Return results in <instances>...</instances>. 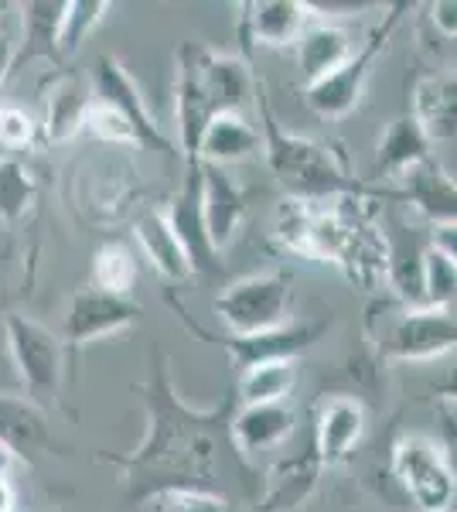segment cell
<instances>
[{
  "label": "cell",
  "mask_w": 457,
  "mask_h": 512,
  "mask_svg": "<svg viewBox=\"0 0 457 512\" xmlns=\"http://www.w3.org/2000/svg\"><path fill=\"white\" fill-rule=\"evenodd\" d=\"M147 434L130 454L110 458L120 465L123 499L144 506L147 499L174 489L222 492V465L232 448L229 424L239 400L229 390L212 407H188L171 379L168 355L151 352V376L144 383ZM239 454V451H236Z\"/></svg>",
  "instance_id": "cell-1"
},
{
  "label": "cell",
  "mask_w": 457,
  "mask_h": 512,
  "mask_svg": "<svg viewBox=\"0 0 457 512\" xmlns=\"http://www.w3.org/2000/svg\"><path fill=\"white\" fill-rule=\"evenodd\" d=\"M256 106L263 117V154H267V168L273 171L277 185L284 188L290 202H311V205H331L345 202V198H379L393 195L389 188H369L348 171L342 154L331 144H321L314 137L290 134L280 127V120L273 117L267 93L263 86H256ZM396 198V195H393Z\"/></svg>",
  "instance_id": "cell-2"
},
{
  "label": "cell",
  "mask_w": 457,
  "mask_h": 512,
  "mask_svg": "<svg viewBox=\"0 0 457 512\" xmlns=\"http://www.w3.org/2000/svg\"><path fill=\"white\" fill-rule=\"evenodd\" d=\"M403 11H410V4L386 7V18L369 31L365 45L355 48L352 59H348L342 69L331 72V76H324L321 82H314V86L304 89V103L314 117L318 120H345L348 113L359 110L365 86H369V76H372V65H376L379 55L386 52L393 31L400 28Z\"/></svg>",
  "instance_id": "cell-3"
},
{
  "label": "cell",
  "mask_w": 457,
  "mask_h": 512,
  "mask_svg": "<svg viewBox=\"0 0 457 512\" xmlns=\"http://www.w3.org/2000/svg\"><path fill=\"white\" fill-rule=\"evenodd\" d=\"M294 304V277L287 270H267V274L239 277L215 297L212 311L229 335H260L290 321Z\"/></svg>",
  "instance_id": "cell-4"
},
{
  "label": "cell",
  "mask_w": 457,
  "mask_h": 512,
  "mask_svg": "<svg viewBox=\"0 0 457 512\" xmlns=\"http://www.w3.org/2000/svg\"><path fill=\"white\" fill-rule=\"evenodd\" d=\"M89 93H93L96 103L110 106L116 117L127 123L130 134L137 140V147L178 158V144H174V140L164 134L161 123L154 120L151 106H147L144 93H140V86L116 55H99L96 59L93 79H89Z\"/></svg>",
  "instance_id": "cell-5"
},
{
  "label": "cell",
  "mask_w": 457,
  "mask_h": 512,
  "mask_svg": "<svg viewBox=\"0 0 457 512\" xmlns=\"http://www.w3.org/2000/svg\"><path fill=\"white\" fill-rule=\"evenodd\" d=\"M389 468H393V478L420 512L454 509L457 482L437 441H430L423 434H403L393 444Z\"/></svg>",
  "instance_id": "cell-6"
},
{
  "label": "cell",
  "mask_w": 457,
  "mask_h": 512,
  "mask_svg": "<svg viewBox=\"0 0 457 512\" xmlns=\"http://www.w3.org/2000/svg\"><path fill=\"white\" fill-rule=\"evenodd\" d=\"M457 349V311L403 308L379 335V352L393 362H430Z\"/></svg>",
  "instance_id": "cell-7"
},
{
  "label": "cell",
  "mask_w": 457,
  "mask_h": 512,
  "mask_svg": "<svg viewBox=\"0 0 457 512\" xmlns=\"http://www.w3.org/2000/svg\"><path fill=\"white\" fill-rule=\"evenodd\" d=\"M4 338L31 400L38 403L55 396L58 386H62V338L48 332L41 321L24 315L4 318Z\"/></svg>",
  "instance_id": "cell-8"
},
{
  "label": "cell",
  "mask_w": 457,
  "mask_h": 512,
  "mask_svg": "<svg viewBox=\"0 0 457 512\" xmlns=\"http://www.w3.org/2000/svg\"><path fill=\"white\" fill-rule=\"evenodd\" d=\"M140 318H144V304H137L134 297L106 294L89 284L72 294L69 311H65V325H62V345L79 352V349H86V345L99 342V338L120 335V332H127V328L140 325Z\"/></svg>",
  "instance_id": "cell-9"
},
{
  "label": "cell",
  "mask_w": 457,
  "mask_h": 512,
  "mask_svg": "<svg viewBox=\"0 0 457 512\" xmlns=\"http://www.w3.org/2000/svg\"><path fill=\"white\" fill-rule=\"evenodd\" d=\"M164 216H168L178 243L185 246L195 277L219 274L222 256L215 253L209 229H205V212H202V161H185V178H181L178 192H174Z\"/></svg>",
  "instance_id": "cell-10"
},
{
  "label": "cell",
  "mask_w": 457,
  "mask_h": 512,
  "mask_svg": "<svg viewBox=\"0 0 457 512\" xmlns=\"http://www.w3.org/2000/svg\"><path fill=\"white\" fill-rule=\"evenodd\" d=\"M212 120L215 113L198 79V41H181L174 69V144L185 161H198V144Z\"/></svg>",
  "instance_id": "cell-11"
},
{
  "label": "cell",
  "mask_w": 457,
  "mask_h": 512,
  "mask_svg": "<svg viewBox=\"0 0 457 512\" xmlns=\"http://www.w3.org/2000/svg\"><path fill=\"white\" fill-rule=\"evenodd\" d=\"M236 11L246 52L297 45L304 28L314 21L307 0H249V4H236Z\"/></svg>",
  "instance_id": "cell-12"
},
{
  "label": "cell",
  "mask_w": 457,
  "mask_h": 512,
  "mask_svg": "<svg viewBox=\"0 0 457 512\" xmlns=\"http://www.w3.org/2000/svg\"><path fill=\"white\" fill-rule=\"evenodd\" d=\"M365 434V407L359 396L335 393L318 407L311 431V448L318 454L321 468H338L355 454Z\"/></svg>",
  "instance_id": "cell-13"
},
{
  "label": "cell",
  "mask_w": 457,
  "mask_h": 512,
  "mask_svg": "<svg viewBox=\"0 0 457 512\" xmlns=\"http://www.w3.org/2000/svg\"><path fill=\"white\" fill-rule=\"evenodd\" d=\"M331 321L324 318H304V321H287V325L273 328V332H260V335H226L222 338V349L229 352L232 366L243 373L249 366H260V362H273V359H297L304 349H311L318 338L328 332Z\"/></svg>",
  "instance_id": "cell-14"
},
{
  "label": "cell",
  "mask_w": 457,
  "mask_h": 512,
  "mask_svg": "<svg viewBox=\"0 0 457 512\" xmlns=\"http://www.w3.org/2000/svg\"><path fill=\"white\" fill-rule=\"evenodd\" d=\"M198 79H202L205 99H209L212 113H243L256 99V82L249 65L239 55L215 52V48L198 41Z\"/></svg>",
  "instance_id": "cell-15"
},
{
  "label": "cell",
  "mask_w": 457,
  "mask_h": 512,
  "mask_svg": "<svg viewBox=\"0 0 457 512\" xmlns=\"http://www.w3.org/2000/svg\"><path fill=\"white\" fill-rule=\"evenodd\" d=\"M202 212H205V229L215 246V253H226L232 239L239 236L249 212L246 192L239 188V181L229 175L226 168L215 164H202Z\"/></svg>",
  "instance_id": "cell-16"
},
{
  "label": "cell",
  "mask_w": 457,
  "mask_h": 512,
  "mask_svg": "<svg viewBox=\"0 0 457 512\" xmlns=\"http://www.w3.org/2000/svg\"><path fill=\"white\" fill-rule=\"evenodd\" d=\"M396 198L413 205L420 219H427L430 226H457V181L451 171L444 168L437 158L420 161L417 168H410L400 178V192Z\"/></svg>",
  "instance_id": "cell-17"
},
{
  "label": "cell",
  "mask_w": 457,
  "mask_h": 512,
  "mask_svg": "<svg viewBox=\"0 0 457 512\" xmlns=\"http://www.w3.org/2000/svg\"><path fill=\"white\" fill-rule=\"evenodd\" d=\"M410 117L430 137V144L457 140V76L430 72L413 82L410 93Z\"/></svg>",
  "instance_id": "cell-18"
},
{
  "label": "cell",
  "mask_w": 457,
  "mask_h": 512,
  "mask_svg": "<svg viewBox=\"0 0 457 512\" xmlns=\"http://www.w3.org/2000/svg\"><path fill=\"white\" fill-rule=\"evenodd\" d=\"M297 431V414L287 403H253V407H236L229 424L232 448L239 458L256 451L280 448L290 434Z\"/></svg>",
  "instance_id": "cell-19"
},
{
  "label": "cell",
  "mask_w": 457,
  "mask_h": 512,
  "mask_svg": "<svg viewBox=\"0 0 457 512\" xmlns=\"http://www.w3.org/2000/svg\"><path fill=\"white\" fill-rule=\"evenodd\" d=\"M0 448L11 458H35L52 448V427L31 396L0 393Z\"/></svg>",
  "instance_id": "cell-20"
},
{
  "label": "cell",
  "mask_w": 457,
  "mask_h": 512,
  "mask_svg": "<svg viewBox=\"0 0 457 512\" xmlns=\"http://www.w3.org/2000/svg\"><path fill=\"white\" fill-rule=\"evenodd\" d=\"M134 236L140 243V253H144V260L154 267V274L164 280V284L171 287H181L188 284L191 277H195V270H191L188 263V253L185 246L178 243V236H174L168 216H164L161 209H147L144 216L137 219L134 226Z\"/></svg>",
  "instance_id": "cell-21"
},
{
  "label": "cell",
  "mask_w": 457,
  "mask_h": 512,
  "mask_svg": "<svg viewBox=\"0 0 457 512\" xmlns=\"http://www.w3.org/2000/svg\"><path fill=\"white\" fill-rule=\"evenodd\" d=\"M355 55V41L352 35L335 21H311L304 28V35L297 38V69H301L304 89L321 82L324 76H331L335 69Z\"/></svg>",
  "instance_id": "cell-22"
},
{
  "label": "cell",
  "mask_w": 457,
  "mask_h": 512,
  "mask_svg": "<svg viewBox=\"0 0 457 512\" xmlns=\"http://www.w3.org/2000/svg\"><path fill=\"white\" fill-rule=\"evenodd\" d=\"M321 472L324 468L314 448L273 465L263 478V512H297L318 489Z\"/></svg>",
  "instance_id": "cell-23"
},
{
  "label": "cell",
  "mask_w": 457,
  "mask_h": 512,
  "mask_svg": "<svg viewBox=\"0 0 457 512\" xmlns=\"http://www.w3.org/2000/svg\"><path fill=\"white\" fill-rule=\"evenodd\" d=\"M69 0H31L21 4V48H14V69H24L28 62H52L62 65L58 52V35H62V18Z\"/></svg>",
  "instance_id": "cell-24"
},
{
  "label": "cell",
  "mask_w": 457,
  "mask_h": 512,
  "mask_svg": "<svg viewBox=\"0 0 457 512\" xmlns=\"http://www.w3.org/2000/svg\"><path fill=\"white\" fill-rule=\"evenodd\" d=\"M430 137L420 130V123L403 113V117L389 120L386 130H382L379 144H376V161H372V175L376 178H389L400 181L406 171L417 168L420 161L434 158L430 154Z\"/></svg>",
  "instance_id": "cell-25"
},
{
  "label": "cell",
  "mask_w": 457,
  "mask_h": 512,
  "mask_svg": "<svg viewBox=\"0 0 457 512\" xmlns=\"http://www.w3.org/2000/svg\"><path fill=\"white\" fill-rule=\"evenodd\" d=\"M256 151H263L260 130H256L243 113H222V117H215L209 127H205L202 144H198V161L226 168V164L253 158Z\"/></svg>",
  "instance_id": "cell-26"
},
{
  "label": "cell",
  "mask_w": 457,
  "mask_h": 512,
  "mask_svg": "<svg viewBox=\"0 0 457 512\" xmlns=\"http://www.w3.org/2000/svg\"><path fill=\"white\" fill-rule=\"evenodd\" d=\"M93 93L76 79L65 76L55 82V89L45 99V120H41V137L48 144H72L86 130Z\"/></svg>",
  "instance_id": "cell-27"
},
{
  "label": "cell",
  "mask_w": 457,
  "mask_h": 512,
  "mask_svg": "<svg viewBox=\"0 0 457 512\" xmlns=\"http://www.w3.org/2000/svg\"><path fill=\"white\" fill-rule=\"evenodd\" d=\"M297 379H301V373H297L294 359L260 362V366H249L239 373L236 400H239V407H253V403H287Z\"/></svg>",
  "instance_id": "cell-28"
},
{
  "label": "cell",
  "mask_w": 457,
  "mask_h": 512,
  "mask_svg": "<svg viewBox=\"0 0 457 512\" xmlns=\"http://www.w3.org/2000/svg\"><path fill=\"white\" fill-rule=\"evenodd\" d=\"M137 253L123 243H106L99 246L93 256V287L106 294H123L130 297L137 287Z\"/></svg>",
  "instance_id": "cell-29"
},
{
  "label": "cell",
  "mask_w": 457,
  "mask_h": 512,
  "mask_svg": "<svg viewBox=\"0 0 457 512\" xmlns=\"http://www.w3.org/2000/svg\"><path fill=\"white\" fill-rule=\"evenodd\" d=\"M38 198V181L18 158H0V222L14 226L31 212Z\"/></svg>",
  "instance_id": "cell-30"
},
{
  "label": "cell",
  "mask_w": 457,
  "mask_h": 512,
  "mask_svg": "<svg viewBox=\"0 0 457 512\" xmlns=\"http://www.w3.org/2000/svg\"><path fill=\"white\" fill-rule=\"evenodd\" d=\"M113 14L110 0H69L65 4V18H62V35H58V52H62V62L72 59L86 38Z\"/></svg>",
  "instance_id": "cell-31"
},
{
  "label": "cell",
  "mask_w": 457,
  "mask_h": 512,
  "mask_svg": "<svg viewBox=\"0 0 457 512\" xmlns=\"http://www.w3.org/2000/svg\"><path fill=\"white\" fill-rule=\"evenodd\" d=\"M423 304L457 311V267L430 243L423 250Z\"/></svg>",
  "instance_id": "cell-32"
},
{
  "label": "cell",
  "mask_w": 457,
  "mask_h": 512,
  "mask_svg": "<svg viewBox=\"0 0 457 512\" xmlns=\"http://www.w3.org/2000/svg\"><path fill=\"white\" fill-rule=\"evenodd\" d=\"M144 512H236V509H232V502L226 495L174 489V492H161V495H154V499H147Z\"/></svg>",
  "instance_id": "cell-33"
},
{
  "label": "cell",
  "mask_w": 457,
  "mask_h": 512,
  "mask_svg": "<svg viewBox=\"0 0 457 512\" xmlns=\"http://www.w3.org/2000/svg\"><path fill=\"white\" fill-rule=\"evenodd\" d=\"M41 137V123L21 106H0V147L24 151Z\"/></svg>",
  "instance_id": "cell-34"
},
{
  "label": "cell",
  "mask_w": 457,
  "mask_h": 512,
  "mask_svg": "<svg viewBox=\"0 0 457 512\" xmlns=\"http://www.w3.org/2000/svg\"><path fill=\"white\" fill-rule=\"evenodd\" d=\"M86 130L93 137H99L103 144H120V147H137V140L134 134H130V127L123 123L116 113L110 110V106H103V103H96L93 99V106H89V117H86Z\"/></svg>",
  "instance_id": "cell-35"
},
{
  "label": "cell",
  "mask_w": 457,
  "mask_h": 512,
  "mask_svg": "<svg viewBox=\"0 0 457 512\" xmlns=\"http://www.w3.org/2000/svg\"><path fill=\"white\" fill-rule=\"evenodd\" d=\"M437 420H440V451H444V461L451 468L454 482H457V414L451 407H437Z\"/></svg>",
  "instance_id": "cell-36"
},
{
  "label": "cell",
  "mask_w": 457,
  "mask_h": 512,
  "mask_svg": "<svg viewBox=\"0 0 457 512\" xmlns=\"http://www.w3.org/2000/svg\"><path fill=\"white\" fill-rule=\"evenodd\" d=\"M427 18L440 38L457 41V0H434L427 7Z\"/></svg>",
  "instance_id": "cell-37"
},
{
  "label": "cell",
  "mask_w": 457,
  "mask_h": 512,
  "mask_svg": "<svg viewBox=\"0 0 457 512\" xmlns=\"http://www.w3.org/2000/svg\"><path fill=\"white\" fill-rule=\"evenodd\" d=\"M430 246H437L440 253L447 256V260L457 267V226H440L434 229V236H430Z\"/></svg>",
  "instance_id": "cell-38"
},
{
  "label": "cell",
  "mask_w": 457,
  "mask_h": 512,
  "mask_svg": "<svg viewBox=\"0 0 457 512\" xmlns=\"http://www.w3.org/2000/svg\"><path fill=\"white\" fill-rule=\"evenodd\" d=\"M434 396L440 400V407H457V366L447 369V373L437 379Z\"/></svg>",
  "instance_id": "cell-39"
},
{
  "label": "cell",
  "mask_w": 457,
  "mask_h": 512,
  "mask_svg": "<svg viewBox=\"0 0 457 512\" xmlns=\"http://www.w3.org/2000/svg\"><path fill=\"white\" fill-rule=\"evenodd\" d=\"M11 72H14V41L0 35V86H4Z\"/></svg>",
  "instance_id": "cell-40"
},
{
  "label": "cell",
  "mask_w": 457,
  "mask_h": 512,
  "mask_svg": "<svg viewBox=\"0 0 457 512\" xmlns=\"http://www.w3.org/2000/svg\"><path fill=\"white\" fill-rule=\"evenodd\" d=\"M18 509V489L11 485V478L0 475V512H14Z\"/></svg>",
  "instance_id": "cell-41"
},
{
  "label": "cell",
  "mask_w": 457,
  "mask_h": 512,
  "mask_svg": "<svg viewBox=\"0 0 457 512\" xmlns=\"http://www.w3.org/2000/svg\"><path fill=\"white\" fill-rule=\"evenodd\" d=\"M11 461H14L11 454H7L4 448H0V475H7V468H11Z\"/></svg>",
  "instance_id": "cell-42"
},
{
  "label": "cell",
  "mask_w": 457,
  "mask_h": 512,
  "mask_svg": "<svg viewBox=\"0 0 457 512\" xmlns=\"http://www.w3.org/2000/svg\"><path fill=\"white\" fill-rule=\"evenodd\" d=\"M440 512H457V509H440Z\"/></svg>",
  "instance_id": "cell-43"
},
{
  "label": "cell",
  "mask_w": 457,
  "mask_h": 512,
  "mask_svg": "<svg viewBox=\"0 0 457 512\" xmlns=\"http://www.w3.org/2000/svg\"><path fill=\"white\" fill-rule=\"evenodd\" d=\"M454 509H457V506H454Z\"/></svg>",
  "instance_id": "cell-44"
}]
</instances>
